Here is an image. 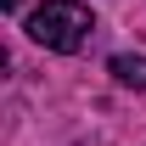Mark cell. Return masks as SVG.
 Returning a JSON list of instances; mask_svg holds the SVG:
<instances>
[{
	"mask_svg": "<svg viewBox=\"0 0 146 146\" xmlns=\"http://www.w3.org/2000/svg\"><path fill=\"white\" fill-rule=\"evenodd\" d=\"M96 34V17H90V6L84 0H45V6H34L28 11V39L34 45H45V51H84Z\"/></svg>",
	"mask_w": 146,
	"mask_h": 146,
	"instance_id": "6da1fadb",
	"label": "cell"
},
{
	"mask_svg": "<svg viewBox=\"0 0 146 146\" xmlns=\"http://www.w3.org/2000/svg\"><path fill=\"white\" fill-rule=\"evenodd\" d=\"M112 79L129 90H146V56H112Z\"/></svg>",
	"mask_w": 146,
	"mask_h": 146,
	"instance_id": "7a4b0ae2",
	"label": "cell"
},
{
	"mask_svg": "<svg viewBox=\"0 0 146 146\" xmlns=\"http://www.w3.org/2000/svg\"><path fill=\"white\" fill-rule=\"evenodd\" d=\"M0 6H6V11H17V6H23V0H0Z\"/></svg>",
	"mask_w": 146,
	"mask_h": 146,
	"instance_id": "3957f363",
	"label": "cell"
}]
</instances>
